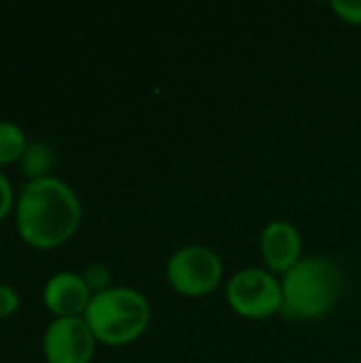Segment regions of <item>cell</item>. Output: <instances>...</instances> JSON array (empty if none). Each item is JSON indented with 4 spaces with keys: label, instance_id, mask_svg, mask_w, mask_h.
<instances>
[{
    "label": "cell",
    "instance_id": "7",
    "mask_svg": "<svg viewBox=\"0 0 361 363\" xmlns=\"http://www.w3.org/2000/svg\"><path fill=\"white\" fill-rule=\"evenodd\" d=\"M260 249L266 266L272 272L287 274L300 262L302 238L289 221H272L262 232Z\"/></svg>",
    "mask_w": 361,
    "mask_h": 363
},
{
    "label": "cell",
    "instance_id": "8",
    "mask_svg": "<svg viewBox=\"0 0 361 363\" xmlns=\"http://www.w3.org/2000/svg\"><path fill=\"white\" fill-rule=\"evenodd\" d=\"M89 285L83 277L74 272H57L45 285V304L60 317H79L85 315L91 300Z\"/></svg>",
    "mask_w": 361,
    "mask_h": 363
},
{
    "label": "cell",
    "instance_id": "4",
    "mask_svg": "<svg viewBox=\"0 0 361 363\" xmlns=\"http://www.w3.org/2000/svg\"><path fill=\"white\" fill-rule=\"evenodd\" d=\"M166 277L181 296L200 298L219 287L223 264L219 255L206 247H183L168 259Z\"/></svg>",
    "mask_w": 361,
    "mask_h": 363
},
{
    "label": "cell",
    "instance_id": "2",
    "mask_svg": "<svg viewBox=\"0 0 361 363\" xmlns=\"http://www.w3.org/2000/svg\"><path fill=\"white\" fill-rule=\"evenodd\" d=\"M343 285V272L332 259H300L287 274H283L281 315L296 321L321 319L338 304Z\"/></svg>",
    "mask_w": 361,
    "mask_h": 363
},
{
    "label": "cell",
    "instance_id": "3",
    "mask_svg": "<svg viewBox=\"0 0 361 363\" xmlns=\"http://www.w3.org/2000/svg\"><path fill=\"white\" fill-rule=\"evenodd\" d=\"M149 317V302L143 294L130 287H106L91 296L83 319L96 340L121 347L134 342L147 330Z\"/></svg>",
    "mask_w": 361,
    "mask_h": 363
},
{
    "label": "cell",
    "instance_id": "10",
    "mask_svg": "<svg viewBox=\"0 0 361 363\" xmlns=\"http://www.w3.org/2000/svg\"><path fill=\"white\" fill-rule=\"evenodd\" d=\"M28 147L23 130L13 121H0V164L19 160Z\"/></svg>",
    "mask_w": 361,
    "mask_h": 363
},
{
    "label": "cell",
    "instance_id": "1",
    "mask_svg": "<svg viewBox=\"0 0 361 363\" xmlns=\"http://www.w3.org/2000/svg\"><path fill=\"white\" fill-rule=\"evenodd\" d=\"M81 221V202L70 185L55 177L32 179L17 202V230L34 247L66 242Z\"/></svg>",
    "mask_w": 361,
    "mask_h": 363
},
{
    "label": "cell",
    "instance_id": "13",
    "mask_svg": "<svg viewBox=\"0 0 361 363\" xmlns=\"http://www.w3.org/2000/svg\"><path fill=\"white\" fill-rule=\"evenodd\" d=\"M11 202H13V189H11V183H9V179L0 172V219L9 213Z\"/></svg>",
    "mask_w": 361,
    "mask_h": 363
},
{
    "label": "cell",
    "instance_id": "11",
    "mask_svg": "<svg viewBox=\"0 0 361 363\" xmlns=\"http://www.w3.org/2000/svg\"><path fill=\"white\" fill-rule=\"evenodd\" d=\"M332 9L343 21L361 26V2L357 0H334Z\"/></svg>",
    "mask_w": 361,
    "mask_h": 363
},
{
    "label": "cell",
    "instance_id": "5",
    "mask_svg": "<svg viewBox=\"0 0 361 363\" xmlns=\"http://www.w3.org/2000/svg\"><path fill=\"white\" fill-rule=\"evenodd\" d=\"M228 302L234 313L247 319H266L283 308V287L274 274L247 268L228 283Z\"/></svg>",
    "mask_w": 361,
    "mask_h": 363
},
{
    "label": "cell",
    "instance_id": "6",
    "mask_svg": "<svg viewBox=\"0 0 361 363\" xmlns=\"http://www.w3.org/2000/svg\"><path fill=\"white\" fill-rule=\"evenodd\" d=\"M94 347L96 336L83 317H57L43 338L49 363H89Z\"/></svg>",
    "mask_w": 361,
    "mask_h": 363
},
{
    "label": "cell",
    "instance_id": "12",
    "mask_svg": "<svg viewBox=\"0 0 361 363\" xmlns=\"http://www.w3.org/2000/svg\"><path fill=\"white\" fill-rule=\"evenodd\" d=\"M17 306H19V296H17V291H15L11 285L0 283V319L13 315V313L17 311Z\"/></svg>",
    "mask_w": 361,
    "mask_h": 363
},
{
    "label": "cell",
    "instance_id": "9",
    "mask_svg": "<svg viewBox=\"0 0 361 363\" xmlns=\"http://www.w3.org/2000/svg\"><path fill=\"white\" fill-rule=\"evenodd\" d=\"M19 160H21V170L26 174H30L34 179H43L51 170V166L55 162V153L47 143L34 140V143H28V147Z\"/></svg>",
    "mask_w": 361,
    "mask_h": 363
}]
</instances>
